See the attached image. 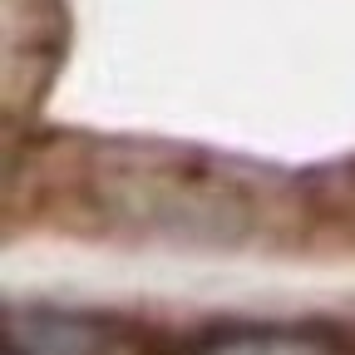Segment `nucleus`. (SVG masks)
<instances>
[{
	"label": "nucleus",
	"mask_w": 355,
	"mask_h": 355,
	"mask_svg": "<svg viewBox=\"0 0 355 355\" xmlns=\"http://www.w3.org/2000/svg\"><path fill=\"white\" fill-rule=\"evenodd\" d=\"M74 207L94 212L109 232L232 247L261 232L272 193L261 178L188 148H139L99 144L69 168Z\"/></svg>",
	"instance_id": "nucleus-1"
},
{
	"label": "nucleus",
	"mask_w": 355,
	"mask_h": 355,
	"mask_svg": "<svg viewBox=\"0 0 355 355\" xmlns=\"http://www.w3.org/2000/svg\"><path fill=\"white\" fill-rule=\"evenodd\" d=\"M178 355H355V336L336 326H286V321H247L193 336Z\"/></svg>",
	"instance_id": "nucleus-2"
},
{
	"label": "nucleus",
	"mask_w": 355,
	"mask_h": 355,
	"mask_svg": "<svg viewBox=\"0 0 355 355\" xmlns=\"http://www.w3.org/2000/svg\"><path fill=\"white\" fill-rule=\"evenodd\" d=\"M10 355H15V350H10Z\"/></svg>",
	"instance_id": "nucleus-3"
}]
</instances>
